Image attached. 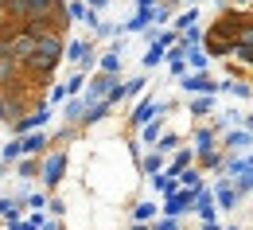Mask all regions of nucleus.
Listing matches in <instances>:
<instances>
[{"mask_svg":"<svg viewBox=\"0 0 253 230\" xmlns=\"http://www.w3.org/2000/svg\"><path fill=\"white\" fill-rule=\"evenodd\" d=\"M113 82H121V78H113V74H94L90 82H86V105H94V101H105V94H109V86Z\"/></svg>","mask_w":253,"mask_h":230,"instance_id":"39448f33","label":"nucleus"},{"mask_svg":"<svg viewBox=\"0 0 253 230\" xmlns=\"http://www.w3.org/2000/svg\"><path fill=\"white\" fill-rule=\"evenodd\" d=\"M66 164H70V156H66V148H55V152H47V156H39V180L55 191L59 184H63L66 176Z\"/></svg>","mask_w":253,"mask_h":230,"instance_id":"f03ea898","label":"nucleus"},{"mask_svg":"<svg viewBox=\"0 0 253 230\" xmlns=\"http://www.w3.org/2000/svg\"><path fill=\"white\" fill-rule=\"evenodd\" d=\"M175 144H179V137H175V133H164V137L156 140V148H152V152H160V156H168V152H175Z\"/></svg>","mask_w":253,"mask_h":230,"instance_id":"c85d7f7f","label":"nucleus"},{"mask_svg":"<svg viewBox=\"0 0 253 230\" xmlns=\"http://www.w3.org/2000/svg\"><path fill=\"white\" fill-rule=\"evenodd\" d=\"M230 187L238 191V199H242V195H250V191H253V168L246 164V160H242V168H238V176L230 180Z\"/></svg>","mask_w":253,"mask_h":230,"instance_id":"9b49d317","label":"nucleus"},{"mask_svg":"<svg viewBox=\"0 0 253 230\" xmlns=\"http://www.w3.org/2000/svg\"><path fill=\"white\" fill-rule=\"evenodd\" d=\"M230 55H238L242 63H253V47H246V43H234V47H230Z\"/></svg>","mask_w":253,"mask_h":230,"instance_id":"e433bc0d","label":"nucleus"},{"mask_svg":"<svg viewBox=\"0 0 253 230\" xmlns=\"http://www.w3.org/2000/svg\"><path fill=\"white\" fill-rule=\"evenodd\" d=\"M195 20H199V12H195V8H187L183 16H175V24H171V28H175V35H183L191 24H195Z\"/></svg>","mask_w":253,"mask_h":230,"instance_id":"7c9ffc66","label":"nucleus"},{"mask_svg":"<svg viewBox=\"0 0 253 230\" xmlns=\"http://www.w3.org/2000/svg\"><path fill=\"white\" fill-rule=\"evenodd\" d=\"M160 137H164V121H160V117H152V121H148V125L140 129V140H144L148 148H156V140H160Z\"/></svg>","mask_w":253,"mask_h":230,"instance_id":"a211bd4d","label":"nucleus"},{"mask_svg":"<svg viewBox=\"0 0 253 230\" xmlns=\"http://www.w3.org/2000/svg\"><path fill=\"white\" fill-rule=\"evenodd\" d=\"M152 20H156V24H171V8H168V4H156V8H152Z\"/></svg>","mask_w":253,"mask_h":230,"instance_id":"4c0bfd02","label":"nucleus"},{"mask_svg":"<svg viewBox=\"0 0 253 230\" xmlns=\"http://www.w3.org/2000/svg\"><path fill=\"white\" fill-rule=\"evenodd\" d=\"M47 211H55V219H59V215L66 211V207H63V199H47Z\"/></svg>","mask_w":253,"mask_h":230,"instance_id":"c03bdc74","label":"nucleus"},{"mask_svg":"<svg viewBox=\"0 0 253 230\" xmlns=\"http://www.w3.org/2000/svg\"><path fill=\"white\" fill-rule=\"evenodd\" d=\"M187 4H195V0H187Z\"/></svg>","mask_w":253,"mask_h":230,"instance_id":"864d4df0","label":"nucleus"},{"mask_svg":"<svg viewBox=\"0 0 253 230\" xmlns=\"http://www.w3.org/2000/svg\"><path fill=\"white\" fill-rule=\"evenodd\" d=\"M203 230H222L218 223H203Z\"/></svg>","mask_w":253,"mask_h":230,"instance_id":"09e8293b","label":"nucleus"},{"mask_svg":"<svg viewBox=\"0 0 253 230\" xmlns=\"http://www.w3.org/2000/svg\"><path fill=\"white\" fill-rule=\"evenodd\" d=\"M148 230H179V219H156Z\"/></svg>","mask_w":253,"mask_h":230,"instance_id":"79ce46f5","label":"nucleus"},{"mask_svg":"<svg viewBox=\"0 0 253 230\" xmlns=\"http://www.w3.org/2000/svg\"><path fill=\"white\" fill-rule=\"evenodd\" d=\"M214 207H222V211H234V207H238V191L230 187V180H218V184H214Z\"/></svg>","mask_w":253,"mask_h":230,"instance_id":"1a4fd4ad","label":"nucleus"},{"mask_svg":"<svg viewBox=\"0 0 253 230\" xmlns=\"http://www.w3.org/2000/svg\"><path fill=\"white\" fill-rule=\"evenodd\" d=\"M156 203H136V211H132V223H140V227H148L152 219H156Z\"/></svg>","mask_w":253,"mask_h":230,"instance_id":"b1692460","label":"nucleus"},{"mask_svg":"<svg viewBox=\"0 0 253 230\" xmlns=\"http://www.w3.org/2000/svg\"><path fill=\"white\" fill-rule=\"evenodd\" d=\"M164 55H168V51L160 47L156 39H152V43H148V51L140 55V66H144V70H148V66H160V63H164Z\"/></svg>","mask_w":253,"mask_h":230,"instance_id":"412c9836","label":"nucleus"},{"mask_svg":"<svg viewBox=\"0 0 253 230\" xmlns=\"http://www.w3.org/2000/svg\"><path fill=\"white\" fill-rule=\"evenodd\" d=\"M86 12H90V8H86L82 0H70V4H66V20H86Z\"/></svg>","mask_w":253,"mask_h":230,"instance_id":"c9c22d12","label":"nucleus"},{"mask_svg":"<svg viewBox=\"0 0 253 230\" xmlns=\"http://www.w3.org/2000/svg\"><path fill=\"white\" fill-rule=\"evenodd\" d=\"M148 24H152V12H136L128 24H121V32H148Z\"/></svg>","mask_w":253,"mask_h":230,"instance_id":"a878e982","label":"nucleus"},{"mask_svg":"<svg viewBox=\"0 0 253 230\" xmlns=\"http://www.w3.org/2000/svg\"><path fill=\"white\" fill-rule=\"evenodd\" d=\"M82 86H86V74H82V70H74V78L66 82V98H78V94H82Z\"/></svg>","mask_w":253,"mask_h":230,"instance_id":"72a5a7b5","label":"nucleus"},{"mask_svg":"<svg viewBox=\"0 0 253 230\" xmlns=\"http://www.w3.org/2000/svg\"><path fill=\"white\" fill-rule=\"evenodd\" d=\"M179 43H183V47H199V43H203V28H199V24H191L187 32L179 35Z\"/></svg>","mask_w":253,"mask_h":230,"instance_id":"2f4dec72","label":"nucleus"},{"mask_svg":"<svg viewBox=\"0 0 253 230\" xmlns=\"http://www.w3.org/2000/svg\"><path fill=\"white\" fill-rule=\"evenodd\" d=\"M191 211H195L203 223H214V211H218V207H214V191H211V187H199V191H195V203H191Z\"/></svg>","mask_w":253,"mask_h":230,"instance_id":"0eeeda50","label":"nucleus"},{"mask_svg":"<svg viewBox=\"0 0 253 230\" xmlns=\"http://www.w3.org/2000/svg\"><path fill=\"white\" fill-rule=\"evenodd\" d=\"M175 180L183 184V191H199V187H203V172H199V168H187V172H179Z\"/></svg>","mask_w":253,"mask_h":230,"instance_id":"4be33fe9","label":"nucleus"},{"mask_svg":"<svg viewBox=\"0 0 253 230\" xmlns=\"http://www.w3.org/2000/svg\"><path fill=\"white\" fill-rule=\"evenodd\" d=\"M109 101H94V105H86V113H82V125H97L101 117H109Z\"/></svg>","mask_w":253,"mask_h":230,"instance_id":"f3484780","label":"nucleus"},{"mask_svg":"<svg viewBox=\"0 0 253 230\" xmlns=\"http://www.w3.org/2000/svg\"><path fill=\"white\" fill-rule=\"evenodd\" d=\"M156 4H160V0H136V12H152Z\"/></svg>","mask_w":253,"mask_h":230,"instance_id":"a18cd8bd","label":"nucleus"},{"mask_svg":"<svg viewBox=\"0 0 253 230\" xmlns=\"http://www.w3.org/2000/svg\"><path fill=\"white\" fill-rule=\"evenodd\" d=\"M152 187H156L160 195H175V191H179V180L168 176V172H160V176H152Z\"/></svg>","mask_w":253,"mask_h":230,"instance_id":"6ab92c4d","label":"nucleus"},{"mask_svg":"<svg viewBox=\"0 0 253 230\" xmlns=\"http://www.w3.org/2000/svg\"><path fill=\"white\" fill-rule=\"evenodd\" d=\"M8 230H35L32 223H8Z\"/></svg>","mask_w":253,"mask_h":230,"instance_id":"de8ad7c7","label":"nucleus"},{"mask_svg":"<svg viewBox=\"0 0 253 230\" xmlns=\"http://www.w3.org/2000/svg\"><path fill=\"white\" fill-rule=\"evenodd\" d=\"M63 55L74 66H82V63H86V55H94V47H90L86 39H74V43H66V47H63Z\"/></svg>","mask_w":253,"mask_h":230,"instance_id":"f8f14e48","label":"nucleus"},{"mask_svg":"<svg viewBox=\"0 0 253 230\" xmlns=\"http://www.w3.org/2000/svg\"><path fill=\"white\" fill-rule=\"evenodd\" d=\"M0 121H12V98L0 90Z\"/></svg>","mask_w":253,"mask_h":230,"instance_id":"ea45409f","label":"nucleus"},{"mask_svg":"<svg viewBox=\"0 0 253 230\" xmlns=\"http://www.w3.org/2000/svg\"><path fill=\"white\" fill-rule=\"evenodd\" d=\"M156 113H160V101H156V98H144L140 105H136V109H132V117H128V121H132L136 129H144V125H148Z\"/></svg>","mask_w":253,"mask_h":230,"instance_id":"6e6552de","label":"nucleus"},{"mask_svg":"<svg viewBox=\"0 0 253 230\" xmlns=\"http://www.w3.org/2000/svg\"><path fill=\"white\" fill-rule=\"evenodd\" d=\"M47 117H51V105L43 101V105H39V109H32L28 117H16V121H12V133H16V137H28V133L43 129V125H47Z\"/></svg>","mask_w":253,"mask_h":230,"instance_id":"7ed1b4c3","label":"nucleus"},{"mask_svg":"<svg viewBox=\"0 0 253 230\" xmlns=\"http://www.w3.org/2000/svg\"><path fill=\"white\" fill-rule=\"evenodd\" d=\"M171 4H179V0H168V8H171Z\"/></svg>","mask_w":253,"mask_h":230,"instance_id":"3c124183","label":"nucleus"},{"mask_svg":"<svg viewBox=\"0 0 253 230\" xmlns=\"http://www.w3.org/2000/svg\"><path fill=\"white\" fill-rule=\"evenodd\" d=\"M218 90H230L234 98H250V94H253L250 82H238V78H230V82H218Z\"/></svg>","mask_w":253,"mask_h":230,"instance_id":"bb28decb","label":"nucleus"},{"mask_svg":"<svg viewBox=\"0 0 253 230\" xmlns=\"http://www.w3.org/2000/svg\"><path fill=\"white\" fill-rule=\"evenodd\" d=\"M140 90H144V78H128L125 82V98H136Z\"/></svg>","mask_w":253,"mask_h":230,"instance_id":"a19ab883","label":"nucleus"},{"mask_svg":"<svg viewBox=\"0 0 253 230\" xmlns=\"http://www.w3.org/2000/svg\"><path fill=\"white\" fill-rule=\"evenodd\" d=\"M179 86L195 98H214V90H218V82H211V74H183Z\"/></svg>","mask_w":253,"mask_h":230,"instance_id":"20e7f679","label":"nucleus"},{"mask_svg":"<svg viewBox=\"0 0 253 230\" xmlns=\"http://www.w3.org/2000/svg\"><path fill=\"white\" fill-rule=\"evenodd\" d=\"M132 230H148V227H140V223H132Z\"/></svg>","mask_w":253,"mask_h":230,"instance_id":"8fccbe9b","label":"nucleus"},{"mask_svg":"<svg viewBox=\"0 0 253 230\" xmlns=\"http://www.w3.org/2000/svg\"><path fill=\"white\" fill-rule=\"evenodd\" d=\"M24 203H28V207H47V195H39V191H35V195H28Z\"/></svg>","mask_w":253,"mask_h":230,"instance_id":"37998d69","label":"nucleus"},{"mask_svg":"<svg viewBox=\"0 0 253 230\" xmlns=\"http://www.w3.org/2000/svg\"><path fill=\"white\" fill-rule=\"evenodd\" d=\"M20 207H24L20 199H0V219L4 223H20Z\"/></svg>","mask_w":253,"mask_h":230,"instance_id":"5701e85b","label":"nucleus"},{"mask_svg":"<svg viewBox=\"0 0 253 230\" xmlns=\"http://www.w3.org/2000/svg\"><path fill=\"white\" fill-rule=\"evenodd\" d=\"M20 176H28V180L39 176V160H32V156H28V160H20Z\"/></svg>","mask_w":253,"mask_h":230,"instance_id":"58836bf2","label":"nucleus"},{"mask_svg":"<svg viewBox=\"0 0 253 230\" xmlns=\"http://www.w3.org/2000/svg\"><path fill=\"white\" fill-rule=\"evenodd\" d=\"M230 47H234L230 39H214V35L207 39V55H230Z\"/></svg>","mask_w":253,"mask_h":230,"instance_id":"473e14b6","label":"nucleus"},{"mask_svg":"<svg viewBox=\"0 0 253 230\" xmlns=\"http://www.w3.org/2000/svg\"><path fill=\"white\" fill-rule=\"evenodd\" d=\"M140 168H144L148 176H160V172H164V156H160V152H148V156L140 160Z\"/></svg>","mask_w":253,"mask_h":230,"instance_id":"c756f323","label":"nucleus"},{"mask_svg":"<svg viewBox=\"0 0 253 230\" xmlns=\"http://www.w3.org/2000/svg\"><path fill=\"white\" fill-rule=\"evenodd\" d=\"M191 160H195V148H179L175 160L164 168V172H168V176H179V172H187V168H191Z\"/></svg>","mask_w":253,"mask_h":230,"instance_id":"dca6fc26","label":"nucleus"},{"mask_svg":"<svg viewBox=\"0 0 253 230\" xmlns=\"http://www.w3.org/2000/svg\"><path fill=\"white\" fill-rule=\"evenodd\" d=\"M117 70H121V47L105 51V55H101V63H97V74H113V78H117Z\"/></svg>","mask_w":253,"mask_h":230,"instance_id":"2eb2a0df","label":"nucleus"},{"mask_svg":"<svg viewBox=\"0 0 253 230\" xmlns=\"http://www.w3.org/2000/svg\"><path fill=\"white\" fill-rule=\"evenodd\" d=\"M16 74H20V63H16L12 55H4V51H0V90H4V86H12V78H16Z\"/></svg>","mask_w":253,"mask_h":230,"instance_id":"4468645a","label":"nucleus"},{"mask_svg":"<svg viewBox=\"0 0 253 230\" xmlns=\"http://www.w3.org/2000/svg\"><path fill=\"white\" fill-rule=\"evenodd\" d=\"M16 160H24V144H20V137L4 144V164H16Z\"/></svg>","mask_w":253,"mask_h":230,"instance_id":"cd10ccee","label":"nucleus"},{"mask_svg":"<svg viewBox=\"0 0 253 230\" xmlns=\"http://www.w3.org/2000/svg\"><path fill=\"white\" fill-rule=\"evenodd\" d=\"M183 63L195 70V74H207V63H211V55L203 51V47H187V55H183Z\"/></svg>","mask_w":253,"mask_h":230,"instance_id":"ddd939ff","label":"nucleus"},{"mask_svg":"<svg viewBox=\"0 0 253 230\" xmlns=\"http://www.w3.org/2000/svg\"><path fill=\"white\" fill-rule=\"evenodd\" d=\"M238 4H253V0H238Z\"/></svg>","mask_w":253,"mask_h":230,"instance_id":"603ef678","label":"nucleus"},{"mask_svg":"<svg viewBox=\"0 0 253 230\" xmlns=\"http://www.w3.org/2000/svg\"><path fill=\"white\" fill-rule=\"evenodd\" d=\"M226 148H234V152L242 156V148H253V133H246V129L230 133V137H226Z\"/></svg>","mask_w":253,"mask_h":230,"instance_id":"aec40b11","label":"nucleus"},{"mask_svg":"<svg viewBox=\"0 0 253 230\" xmlns=\"http://www.w3.org/2000/svg\"><path fill=\"white\" fill-rule=\"evenodd\" d=\"M20 144H24V156L39 160L47 152V133H28V137H20Z\"/></svg>","mask_w":253,"mask_h":230,"instance_id":"9d476101","label":"nucleus"},{"mask_svg":"<svg viewBox=\"0 0 253 230\" xmlns=\"http://www.w3.org/2000/svg\"><path fill=\"white\" fill-rule=\"evenodd\" d=\"M59 59H63V39H59V32H47V35L35 39V51H32V59L24 66L32 70L35 78H47V74L59 66Z\"/></svg>","mask_w":253,"mask_h":230,"instance_id":"f257e3e1","label":"nucleus"},{"mask_svg":"<svg viewBox=\"0 0 253 230\" xmlns=\"http://www.w3.org/2000/svg\"><path fill=\"white\" fill-rule=\"evenodd\" d=\"M211 109H214V98H195L191 101V113H195V117H207Z\"/></svg>","mask_w":253,"mask_h":230,"instance_id":"f704fd0d","label":"nucleus"},{"mask_svg":"<svg viewBox=\"0 0 253 230\" xmlns=\"http://www.w3.org/2000/svg\"><path fill=\"white\" fill-rule=\"evenodd\" d=\"M82 4H86V8H90V12H97V8H105V4H109V0H82Z\"/></svg>","mask_w":253,"mask_h":230,"instance_id":"49530a36","label":"nucleus"},{"mask_svg":"<svg viewBox=\"0 0 253 230\" xmlns=\"http://www.w3.org/2000/svg\"><path fill=\"white\" fill-rule=\"evenodd\" d=\"M191 203H195V191H175V195L164 199V219H179V215H187Z\"/></svg>","mask_w":253,"mask_h":230,"instance_id":"423d86ee","label":"nucleus"},{"mask_svg":"<svg viewBox=\"0 0 253 230\" xmlns=\"http://www.w3.org/2000/svg\"><path fill=\"white\" fill-rule=\"evenodd\" d=\"M82 113H86V101H82V98H70V101H66V113H63V117L70 121V125H82Z\"/></svg>","mask_w":253,"mask_h":230,"instance_id":"393cba45","label":"nucleus"}]
</instances>
